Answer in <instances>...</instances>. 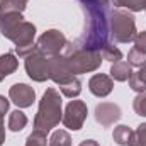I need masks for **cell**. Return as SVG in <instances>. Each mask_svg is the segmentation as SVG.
<instances>
[{"instance_id":"29","label":"cell","mask_w":146,"mask_h":146,"mask_svg":"<svg viewBox=\"0 0 146 146\" xmlns=\"http://www.w3.org/2000/svg\"><path fill=\"white\" fill-rule=\"evenodd\" d=\"M78 146H99V143L94 141V139H85V141H82Z\"/></svg>"},{"instance_id":"16","label":"cell","mask_w":146,"mask_h":146,"mask_svg":"<svg viewBox=\"0 0 146 146\" xmlns=\"http://www.w3.org/2000/svg\"><path fill=\"white\" fill-rule=\"evenodd\" d=\"M133 129L127 127V126H117L112 133V138L114 141L119 146H129L131 145V139H133Z\"/></svg>"},{"instance_id":"10","label":"cell","mask_w":146,"mask_h":146,"mask_svg":"<svg viewBox=\"0 0 146 146\" xmlns=\"http://www.w3.org/2000/svg\"><path fill=\"white\" fill-rule=\"evenodd\" d=\"M121 115V107L112 102H102L95 107V121L104 127H109L114 122H117Z\"/></svg>"},{"instance_id":"13","label":"cell","mask_w":146,"mask_h":146,"mask_svg":"<svg viewBox=\"0 0 146 146\" xmlns=\"http://www.w3.org/2000/svg\"><path fill=\"white\" fill-rule=\"evenodd\" d=\"M17 66H19V61H17V58H15L12 53L2 54V56H0V82H2L5 76L12 75V73L17 70Z\"/></svg>"},{"instance_id":"19","label":"cell","mask_w":146,"mask_h":146,"mask_svg":"<svg viewBox=\"0 0 146 146\" xmlns=\"http://www.w3.org/2000/svg\"><path fill=\"white\" fill-rule=\"evenodd\" d=\"M100 54H102V58L104 60H107L110 63H115V61H121L122 60V53H121V49L119 48H115L114 44H106L102 49H100Z\"/></svg>"},{"instance_id":"5","label":"cell","mask_w":146,"mask_h":146,"mask_svg":"<svg viewBox=\"0 0 146 146\" xmlns=\"http://www.w3.org/2000/svg\"><path fill=\"white\" fill-rule=\"evenodd\" d=\"M109 27H110V37L115 42H131L138 36L136 31V22L133 14L126 10H112L109 14Z\"/></svg>"},{"instance_id":"17","label":"cell","mask_w":146,"mask_h":146,"mask_svg":"<svg viewBox=\"0 0 146 146\" xmlns=\"http://www.w3.org/2000/svg\"><path fill=\"white\" fill-rule=\"evenodd\" d=\"M26 124H27V115L22 110L17 109L14 112H10V115H9V129L10 131L19 133V131H22L26 127Z\"/></svg>"},{"instance_id":"7","label":"cell","mask_w":146,"mask_h":146,"mask_svg":"<svg viewBox=\"0 0 146 146\" xmlns=\"http://www.w3.org/2000/svg\"><path fill=\"white\" fill-rule=\"evenodd\" d=\"M26 72L34 82H46L49 78V58L34 49L26 56Z\"/></svg>"},{"instance_id":"9","label":"cell","mask_w":146,"mask_h":146,"mask_svg":"<svg viewBox=\"0 0 146 146\" xmlns=\"http://www.w3.org/2000/svg\"><path fill=\"white\" fill-rule=\"evenodd\" d=\"M9 97H10V100L17 107H22L24 109V107H31L33 106V102L36 100V92L27 83H15V85L10 87Z\"/></svg>"},{"instance_id":"1","label":"cell","mask_w":146,"mask_h":146,"mask_svg":"<svg viewBox=\"0 0 146 146\" xmlns=\"http://www.w3.org/2000/svg\"><path fill=\"white\" fill-rule=\"evenodd\" d=\"M82 10L85 15V27L83 34L75 42L76 46L90 51H100L110 41V27H109V10L107 5H102L99 0L80 2Z\"/></svg>"},{"instance_id":"21","label":"cell","mask_w":146,"mask_h":146,"mask_svg":"<svg viewBox=\"0 0 146 146\" xmlns=\"http://www.w3.org/2000/svg\"><path fill=\"white\" fill-rule=\"evenodd\" d=\"M127 63L131 66H136V68H143L146 66V53L133 48L129 53H127Z\"/></svg>"},{"instance_id":"31","label":"cell","mask_w":146,"mask_h":146,"mask_svg":"<svg viewBox=\"0 0 146 146\" xmlns=\"http://www.w3.org/2000/svg\"><path fill=\"white\" fill-rule=\"evenodd\" d=\"M145 10H146V7H145Z\"/></svg>"},{"instance_id":"24","label":"cell","mask_w":146,"mask_h":146,"mask_svg":"<svg viewBox=\"0 0 146 146\" xmlns=\"http://www.w3.org/2000/svg\"><path fill=\"white\" fill-rule=\"evenodd\" d=\"M129 87H131L134 92H138V94L146 92V83L143 82V78H141L139 72H133L131 73V76H129Z\"/></svg>"},{"instance_id":"27","label":"cell","mask_w":146,"mask_h":146,"mask_svg":"<svg viewBox=\"0 0 146 146\" xmlns=\"http://www.w3.org/2000/svg\"><path fill=\"white\" fill-rule=\"evenodd\" d=\"M9 106H10L9 99H5L3 95H0V114H2V115H5V114H7V110H9Z\"/></svg>"},{"instance_id":"15","label":"cell","mask_w":146,"mask_h":146,"mask_svg":"<svg viewBox=\"0 0 146 146\" xmlns=\"http://www.w3.org/2000/svg\"><path fill=\"white\" fill-rule=\"evenodd\" d=\"M29 0H0V15L12 12H24Z\"/></svg>"},{"instance_id":"14","label":"cell","mask_w":146,"mask_h":146,"mask_svg":"<svg viewBox=\"0 0 146 146\" xmlns=\"http://www.w3.org/2000/svg\"><path fill=\"white\" fill-rule=\"evenodd\" d=\"M58 87H60L61 94H63L65 97H68V99L78 97V95H80V92H82V83H80V80H78L76 76H72V78L65 80V82H63V83H60Z\"/></svg>"},{"instance_id":"18","label":"cell","mask_w":146,"mask_h":146,"mask_svg":"<svg viewBox=\"0 0 146 146\" xmlns=\"http://www.w3.org/2000/svg\"><path fill=\"white\" fill-rule=\"evenodd\" d=\"M115 7H124L131 12H139L146 7V0H110Z\"/></svg>"},{"instance_id":"22","label":"cell","mask_w":146,"mask_h":146,"mask_svg":"<svg viewBox=\"0 0 146 146\" xmlns=\"http://www.w3.org/2000/svg\"><path fill=\"white\" fill-rule=\"evenodd\" d=\"M26 146H49L48 139H46V133L41 131H33L27 139H26Z\"/></svg>"},{"instance_id":"6","label":"cell","mask_w":146,"mask_h":146,"mask_svg":"<svg viewBox=\"0 0 146 146\" xmlns=\"http://www.w3.org/2000/svg\"><path fill=\"white\" fill-rule=\"evenodd\" d=\"M68 41L65 34L58 29H49L46 31L44 34H41L37 39L36 49H39L42 54H46L48 58H53V56H58L65 51Z\"/></svg>"},{"instance_id":"20","label":"cell","mask_w":146,"mask_h":146,"mask_svg":"<svg viewBox=\"0 0 146 146\" xmlns=\"http://www.w3.org/2000/svg\"><path fill=\"white\" fill-rule=\"evenodd\" d=\"M49 146H72V138L65 129H58L53 133L51 139H49Z\"/></svg>"},{"instance_id":"4","label":"cell","mask_w":146,"mask_h":146,"mask_svg":"<svg viewBox=\"0 0 146 146\" xmlns=\"http://www.w3.org/2000/svg\"><path fill=\"white\" fill-rule=\"evenodd\" d=\"M68 63V68L72 70L73 75H80V73H88L95 72L100 68L102 65V54L100 51H90V49H83L73 42H68L65 51L61 53Z\"/></svg>"},{"instance_id":"11","label":"cell","mask_w":146,"mask_h":146,"mask_svg":"<svg viewBox=\"0 0 146 146\" xmlns=\"http://www.w3.org/2000/svg\"><path fill=\"white\" fill-rule=\"evenodd\" d=\"M88 88L95 97H107L112 88H114V80L110 78L109 75L104 73H97L90 78L88 82Z\"/></svg>"},{"instance_id":"26","label":"cell","mask_w":146,"mask_h":146,"mask_svg":"<svg viewBox=\"0 0 146 146\" xmlns=\"http://www.w3.org/2000/svg\"><path fill=\"white\" fill-rule=\"evenodd\" d=\"M134 48L139 49V51H143V53H146V31L138 33V36L134 39Z\"/></svg>"},{"instance_id":"3","label":"cell","mask_w":146,"mask_h":146,"mask_svg":"<svg viewBox=\"0 0 146 146\" xmlns=\"http://www.w3.org/2000/svg\"><path fill=\"white\" fill-rule=\"evenodd\" d=\"M63 121V110H61V95L56 88H48L42 94V99L39 100V109L34 117V131L49 133L53 127H56Z\"/></svg>"},{"instance_id":"2","label":"cell","mask_w":146,"mask_h":146,"mask_svg":"<svg viewBox=\"0 0 146 146\" xmlns=\"http://www.w3.org/2000/svg\"><path fill=\"white\" fill-rule=\"evenodd\" d=\"M0 33L3 37L10 39L15 44V53L21 58H26L36 49V26L33 22L24 21L21 12L0 15Z\"/></svg>"},{"instance_id":"12","label":"cell","mask_w":146,"mask_h":146,"mask_svg":"<svg viewBox=\"0 0 146 146\" xmlns=\"http://www.w3.org/2000/svg\"><path fill=\"white\" fill-rule=\"evenodd\" d=\"M110 78L112 80H115V82H126V80H129V76H131V65L127 63V61H115V63H112V66H110Z\"/></svg>"},{"instance_id":"28","label":"cell","mask_w":146,"mask_h":146,"mask_svg":"<svg viewBox=\"0 0 146 146\" xmlns=\"http://www.w3.org/2000/svg\"><path fill=\"white\" fill-rule=\"evenodd\" d=\"M5 141V126H3V115L0 114V146Z\"/></svg>"},{"instance_id":"25","label":"cell","mask_w":146,"mask_h":146,"mask_svg":"<svg viewBox=\"0 0 146 146\" xmlns=\"http://www.w3.org/2000/svg\"><path fill=\"white\" fill-rule=\"evenodd\" d=\"M133 109L138 115H143L146 117V92H141L134 97L133 100Z\"/></svg>"},{"instance_id":"23","label":"cell","mask_w":146,"mask_h":146,"mask_svg":"<svg viewBox=\"0 0 146 146\" xmlns=\"http://www.w3.org/2000/svg\"><path fill=\"white\" fill-rule=\"evenodd\" d=\"M129 146H146V122L139 124L138 129L133 133V139Z\"/></svg>"},{"instance_id":"30","label":"cell","mask_w":146,"mask_h":146,"mask_svg":"<svg viewBox=\"0 0 146 146\" xmlns=\"http://www.w3.org/2000/svg\"><path fill=\"white\" fill-rule=\"evenodd\" d=\"M139 75H141V78H143V82L146 83V66H143V68H139Z\"/></svg>"},{"instance_id":"8","label":"cell","mask_w":146,"mask_h":146,"mask_svg":"<svg viewBox=\"0 0 146 146\" xmlns=\"http://www.w3.org/2000/svg\"><path fill=\"white\" fill-rule=\"evenodd\" d=\"M87 114H88V109H87V104L83 100H72V102H68V106L65 109L63 124L72 131H78L83 127Z\"/></svg>"}]
</instances>
